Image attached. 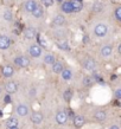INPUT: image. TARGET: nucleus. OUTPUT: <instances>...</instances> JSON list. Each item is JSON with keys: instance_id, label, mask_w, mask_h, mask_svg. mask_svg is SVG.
<instances>
[{"instance_id": "423d86ee", "label": "nucleus", "mask_w": 121, "mask_h": 129, "mask_svg": "<svg viewBox=\"0 0 121 129\" xmlns=\"http://www.w3.org/2000/svg\"><path fill=\"white\" fill-rule=\"evenodd\" d=\"M5 91H6V94L8 95H14L18 92V90H19V85H18V83L14 82V81H8L6 84H5Z\"/></svg>"}, {"instance_id": "6ab92c4d", "label": "nucleus", "mask_w": 121, "mask_h": 129, "mask_svg": "<svg viewBox=\"0 0 121 129\" xmlns=\"http://www.w3.org/2000/svg\"><path fill=\"white\" fill-rule=\"evenodd\" d=\"M63 70H64V65H63V63L58 62V60H56V62L51 65V71L56 75H59Z\"/></svg>"}, {"instance_id": "f03ea898", "label": "nucleus", "mask_w": 121, "mask_h": 129, "mask_svg": "<svg viewBox=\"0 0 121 129\" xmlns=\"http://www.w3.org/2000/svg\"><path fill=\"white\" fill-rule=\"evenodd\" d=\"M55 121L57 122V124L64 125L69 121V116H68V111L66 110H58L55 114Z\"/></svg>"}, {"instance_id": "1a4fd4ad", "label": "nucleus", "mask_w": 121, "mask_h": 129, "mask_svg": "<svg viewBox=\"0 0 121 129\" xmlns=\"http://www.w3.org/2000/svg\"><path fill=\"white\" fill-rule=\"evenodd\" d=\"M72 124L76 129H81L86 124V117L83 115H75L72 117Z\"/></svg>"}, {"instance_id": "bb28decb", "label": "nucleus", "mask_w": 121, "mask_h": 129, "mask_svg": "<svg viewBox=\"0 0 121 129\" xmlns=\"http://www.w3.org/2000/svg\"><path fill=\"white\" fill-rule=\"evenodd\" d=\"M72 97H74V92L71 89H65L63 91V100L65 102H70Z\"/></svg>"}, {"instance_id": "39448f33", "label": "nucleus", "mask_w": 121, "mask_h": 129, "mask_svg": "<svg viewBox=\"0 0 121 129\" xmlns=\"http://www.w3.org/2000/svg\"><path fill=\"white\" fill-rule=\"evenodd\" d=\"M83 68L87 71H89V72H94V71H96V69H98V63H96V60L94 58L88 57V58H86L83 60Z\"/></svg>"}, {"instance_id": "7c9ffc66", "label": "nucleus", "mask_w": 121, "mask_h": 129, "mask_svg": "<svg viewBox=\"0 0 121 129\" xmlns=\"http://www.w3.org/2000/svg\"><path fill=\"white\" fill-rule=\"evenodd\" d=\"M4 103H5V104H11V103H12L11 95H8V94L5 95V96H4Z\"/></svg>"}, {"instance_id": "473e14b6", "label": "nucleus", "mask_w": 121, "mask_h": 129, "mask_svg": "<svg viewBox=\"0 0 121 129\" xmlns=\"http://www.w3.org/2000/svg\"><path fill=\"white\" fill-rule=\"evenodd\" d=\"M116 78H117V75H115V74L110 75V81H112V82H114V81H115Z\"/></svg>"}, {"instance_id": "c85d7f7f", "label": "nucleus", "mask_w": 121, "mask_h": 129, "mask_svg": "<svg viewBox=\"0 0 121 129\" xmlns=\"http://www.w3.org/2000/svg\"><path fill=\"white\" fill-rule=\"evenodd\" d=\"M114 17H115L116 21L120 23L121 21V6H116L115 11H114Z\"/></svg>"}, {"instance_id": "f3484780", "label": "nucleus", "mask_w": 121, "mask_h": 129, "mask_svg": "<svg viewBox=\"0 0 121 129\" xmlns=\"http://www.w3.org/2000/svg\"><path fill=\"white\" fill-rule=\"evenodd\" d=\"M38 6V3H37V0H26L25 3H24V10L29 13H32L33 10Z\"/></svg>"}, {"instance_id": "7ed1b4c3", "label": "nucleus", "mask_w": 121, "mask_h": 129, "mask_svg": "<svg viewBox=\"0 0 121 129\" xmlns=\"http://www.w3.org/2000/svg\"><path fill=\"white\" fill-rule=\"evenodd\" d=\"M108 33V27H107V25L103 23H99L95 27H94V35L96 36L98 38H103L106 37Z\"/></svg>"}, {"instance_id": "c756f323", "label": "nucleus", "mask_w": 121, "mask_h": 129, "mask_svg": "<svg viewBox=\"0 0 121 129\" xmlns=\"http://www.w3.org/2000/svg\"><path fill=\"white\" fill-rule=\"evenodd\" d=\"M55 4V0H42V5H43V7H51V6H54Z\"/></svg>"}, {"instance_id": "2eb2a0df", "label": "nucleus", "mask_w": 121, "mask_h": 129, "mask_svg": "<svg viewBox=\"0 0 121 129\" xmlns=\"http://www.w3.org/2000/svg\"><path fill=\"white\" fill-rule=\"evenodd\" d=\"M61 11L64 14H71L72 13V4H71V0H64L62 4H61Z\"/></svg>"}, {"instance_id": "4468645a", "label": "nucleus", "mask_w": 121, "mask_h": 129, "mask_svg": "<svg viewBox=\"0 0 121 129\" xmlns=\"http://www.w3.org/2000/svg\"><path fill=\"white\" fill-rule=\"evenodd\" d=\"M113 51H114V47L113 45H103V46L100 49V55L102 56V57H106V58H108V57H110V56L113 55Z\"/></svg>"}, {"instance_id": "cd10ccee", "label": "nucleus", "mask_w": 121, "mask_h": 129, "mask_svg": "<svg viewBox=\"0 0 121 129\" xmlns=\"http://www.w3.org/2000/svg\"><path fill=\"white\" fill-rule=\"evenodd\" d=\"M3 18H4V20H6V21H12L13 20V13H12L11 10H5L4 13H3Z\"/></svg>"}, {"instance_id": "2f4dec72", "label": "nucleus", "mask_w": 121, "mask_h": 129, "mask_svg": "<svg viewBox=\"0 0 121 129\" xmlns=\"http://www.w3.org/2000/svg\"><path fill=\"white\" fill-rule=\"evenodd\" d=\"M115 100H117V101H120L121 100V88H117L116 90H115Z\"/></svg>"}, {"instance_id": "aec40b11", "label": "nucleus", "mask_w": 121, "mask_h": 129, "mask_svg": "<svg viewBox=\"0 0 121 129\" xmlns=\"http://www.w3.org/2000/svg\"><path fill=\"white\" fill-rule=\"evenodd\" d=\"M56 45H57L58 49H61L63 51H70V46H69V43H68L66 39H57Z\"/></svg>"}, {"instance_id": "393cba45", "label": "nucleus", "mask_w": 121, "mask_h": 129, "mask_svg": "<svg viewBox=\"0 0 121 129\" xmlns=\"http://www.w3.org/2000/svg\"><path fill=\"white\" fill-rule=\"evenodd\" d=\"M102 10H103V3H102L101 0H96V1L93 4L91 11H93L94 13H100Z\"/></svg>"}, {"instance_id": "f8f14e48", "label": "nucleus", "mask_w": 121, "mask_h": 129, "mask_svg": "<svg viewBox=\"0 0 121 129\" xmlns=\"http://www.w3.org/2000/svg\"><path fill=\"white\" fill-rule=\"evenodd\" d=\"M14 72H16L14 67H12V65H10V64L4 65V67L1 68V75L4 76L5 78H11V77H13Z\"/></svg>"}, {"instance_id": "a878e982", "label": "nucleus", "mask_w": 121, "mask_h": 129, "mask_svg": "<svg viewBox=\"0 0 121 129\" xmlns=\"http://www.w3.org/2000/svg\"><path fill=\"white\" fill-rule=\"evenodd\" d=\"M94 83H95V81H94L93 76H89V75L83 76V78H82V85L83 86H90V85H93Z\"/></svg>"}, {"instance_id": "412c9836", "label": "nucleus", "mask_w": 121, "mask_h": 129, "mask_svg": "<svg viewBox=\"0 0 121 129\" xmlns=\"http://www.w3.org/2000/svg\"><path fill=\"white\" fill-rule=\"evenodd\" d=\"M59 75H61V77H62L63 81H70V79L72 78V76H74L72 71H71L70 69H66V68H64V70Z\"/></svg>"}, {"instance_id": "0eeeda50", "label": "nucleus", "mask_w": 121, "mask_h": 129, "mask_svg": "<svg viewBox=\"0 0 121 129\" xmlns=\"http://www.w3.org/2000/svg\"><path fill=\"white\" fill-rule=\"evenodd\" d=\"M66 24V18L63 14H57L54 17V19L51 21V27H63Z\"/></svg>"}, {"instance_id": "e433bc0d", "label": "nucleus", "mask_w": 121, "mask_h": 129, "mask_svg": "<svg viewBox=\"0 0 121 129\" xmlns=\"http://www.w3.org/2000/svg\"><path fill=\"white\" fill-rule=\"evenodd\" d=\"M8 129H20L19 127H12V128H8Z\"/></svg>"}, {"instance_id": "20e7f679", "label": "nucleus", "mask_w": 121, "mask_h": 129, "mask_svg": "<svg viewBox=\"0 0 121 129\" xmlns=\"http://www.w3.org/2000/svg\"><path fill=\"white\" fill-rule=\"evenodd\" d=\"M28 52H29V55H30V57H32V58H39L42 56V53H43V49L39 46L37 43L31 44L28 49Z\"/></svg>"}, {"instance_id": "a211bd4d", "label": "nucleus", "mask_w": 121, "mask_h": 129, "mask_svg": "<svg viewBox=\"0 0 121 129\" xmlns=\"http://www.w3.org/2000/svg\"><path fill=\"white\" fill-rule=\"evenodd\" d=\"M11 46V39L7 36L1 35L0 36V50H7Z\"/></svg>"}, {"instance_id": "dca6fc26", "label": "nucleus", "mask_w": 121, "mask_h": 129, "mask_svg": "<svg viewBox=\"0 0 121 129\" xmlns=\"http://www.w3.org/2000/svg\"><path fill=\"white\" fill-rule=\"evenodd\" d=\"M5 127L6 129L12 128V127H19V120L17 116H10V117L6 118L5 121Z\"/></svg>"}, {"instance_id": "9b49d317", "label": "nucleus", "mask_w": 121, "mask_h": 129, "mask_svg": "<svg viewBox=\"0 0 121 129\" xmlns=\"http://www.w3.org/2000/svg\"><path fill=\"white\" fill-rule=\"evenodd\" d=\"M108 117V115H107V111L105 109H98L95 113H94V118H95V121L100 122V123H103L106 122Z\"/></svg>"}, {"instance_id": "4c0bfd02", "label": "nucleus", "mask_w": 121, "mask_h": 129, "mask_svg": "<svg viewBox=\"0 0 121 129\" xmlns=\"http://www.w3.org/2000/svg\"><path fill=\"white\" fill-rule=\"evenodd\" d=\"M76 1H81V3H83V0H76Z\"/></svg>"}, {"instance_id": "6e6552de", "label": "nucleus", "mask_w": 121, "mask_h": 129, "mask_svg": "<svg viewBox=\"0 0 121 129\" xmlns=\"http://www.w3.org/2000/svg\"><path fill=\"white\" fill-rule=\"evenodd\" d=\"M16 111H17V115H18V116H20V117H26L29 115L30 108H29L28 104L19 103V104L16 107Z\"/></svg>"}, {"instance_id": "4be33fe9", "label": "nucleus", "mask_w": 121, "mask_h": 129, "mask_svg": "<svg viewBox=\"0 0 121 129\" xmlns=\"http://www.w3.org/2000/svg\"><path fill=\"white\" fill-rule=\"evenodd\" d=\"M31 14L35 17V18H37V19H38V18H42V17L44 16V7L42 5L38 4V6L33 10V12H32Z\"/></svg>"}, {"instance_id": "72a5a7b5", "label": "nucleus", "mask_w": 121, "mask_h": 129, "mask_svg": "<svg viewBox=\"0 0 121 129\" xmlns=\"http://www.w3.org/2000/svg\"><path fill=\"white\" fill-rule=\"evenodd\" d=\"M109 129H120V127H119V125H117V124H113V125H112V127H110Z\"/></svg>"}, {"instance_id": "f704fd0d", "label": "nucleus", "mask_w": 121, "mask_h": 129, "mask_svg": "<svg viewBox=\"0 0 121 129\" xmlns=\"http://www.w3.org/2000/svg\"><path fill=\"white\" fill-rule=\"evenodd\" d=\"M114 106H116V107L120 106V103H119V101H117V100H115V102H114Z\"/></svg>"}, {"instance_id": "5701e85b", "label": "nucleus", "mask_w": 121, "mask_h": 129, "mask_svg": "<svg viewBox=\"0 0 121 129\" xmlns=\"http://www.w3.org/2000/svg\"><path fill=\"white\" fill-rule=\"evenodd\" d=\"M71 4H72V13H78L83 10V3H81V1L71 0Z\"/></svg>"}, {"instance_id": "c9c22d12", "label": "nucleus", "mask_w": 121, "mask_h": 129, "mask_svg": "<svg viewBox=\"0 0 121 129\" xmlns=\"http://www.w3.org/2000/svg\"><path fill=\"white\" fill-rule=\"evenodd\" d=\"M55 1H57V3H59V4H62L63 1H64V0H55Z\"/></svg>"}, {"instance_id": "f257e3e1", "label": "nucleus", "mask_w": 121, "mask_h": 129, "mask_svg": "<svg viewBox=\"0 0 121 129\" xmlns=\"http://www.w3.org/2000/svg\"><path fill=\"white\" fill-rule=\"evenodd\" d=\"M13 63H14V65L18 68H29L30 67V64H31V60L29 57L26 56H16L14 58H13Z\"/></svg>"}, {"instance_id": "b1692460", "label": "nucleus", "mask_w": 121, "mask_h": 129, "mask_svg": "<svg viewBox=\"0 0 121 129\" xmlns=\"http://www.w3.org/2000/svg\"><path fill=\"white\" fill-rule=\"evenodd\" d=\"M56 60L57 59H56L55 55H52V53H47V55L44 56V58H43L44 64H46V65H52Z\"/></svg>"}, {"instance_id": "58836bf2", "label": "nucleus", "mask_w": 121, "mask_h": 129, "mask_svg": "<svg viewBox=\"0 0 121 129\" xmlns=\"http://www.w3.org/2000/svg\"><path fill=\"white\" fill-rule=\"evenodd\" d=\"M110 1H115V0H110Z\"/></svg>"}, {"instance_id": "9d476101", "label": "nucleus", "mask_w": 121, "mask_h": 129, "mask_svg": "<svg viewBox=\"0 0 121 129\" xmlns=\"http://www.w3.org/2000/svg\"><path fill=\"white\" fill-rule=\"evenodd\" d=\"M44 117H45V116H44V114L42 113V111H35V113L31 114L30 120H31V122L33 123V124L38 125L44 121Z\"/></svg>"}, {"instance_id": "ddd939ff", "label": "nucleus", "mask_w": 121, "mask_h": 129, "mask_svg": "<svg viewBox=\"0 0 121 129\" xmlns=\"http://www.w3.org/2000/svg\"><path fill=\"white\" fill-rule=\"evenodd\" d=\"M37 35H38V32H37V30H36L35 27H26L25 30H24V38L28 40H32L35 39L36 37H37Z\"/></svg>"}]
</instances>
